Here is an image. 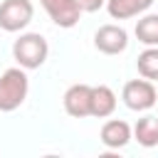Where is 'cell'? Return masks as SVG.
Returning a JSON list of instances; mask_svg holds the SVG:
<instances>
[{"instance_id":"8992f818","label":"cell","mask_w":158,"mask_h":158,"mask_svg":"<svg viewBox=\"0 0 158 158\" xmlns=\"http://www.w3.org/2000/svg\"><path fill=\"white\" fill-rule=\"evenodd\" d=\"M94 47L104 54H121L128 47V32L118 25H101L94 35Z\"/></svg>"},{"instance_id":"7a4b0ae2","label":"cell","mask_w":158,"mask_h":158,"mask_svg":"<svg viewBox=\"0 0 158 158\" xmlns=\"http://www.w3.org/2000/svg\"><path fill=\"white\" fill-rule=\"evenodd\" d=\"M49 44L40 32H25L12 44V57L22 69H40L47 62Z\"/></svg>"},{"instance_id":"4fadbf2b","label":"cell","mask_w":158,"mask_h":158,"mask_svg":"<svg viewBox=\"0 0 158 158\" xmlns=\"http://www.w3.org/2000/svg\"><path fill=\"white\" fill-rule=\"evenodd\" d=\"M136 67H138V74L143 79H151V81H158V47H148L138 54L136 59Z\"/></svg>"},{"instance_id":"ba28073f","label":"cell","mask_w":158,"mask_h":158,"mask_svg":"<svg viewBox=\"0 0 158 158\" xmlns=\"http://www.w3.org/2000/svg\"><path fill=\"white\" fill-rule=\"evenodd\" d=\"M101 143L106 146V148H123L133 136H131V126L126 123V121H121V118H111V121H106L104 126H101Z\"/></svg>"},{"instance_id":"6da1fadb","label":"cell","mask_w":158,"mask_h":158,"mask_svg":"<svg viewBox=\"0 0 158 158\" xmlns=\"http://www.w3.org/2000/svg\"><path fill=\"white\" fill-rule=\"evenodd\" d=\"M30 91V79L22 67H10L0 74V111L10 114L20 109L27 99Z\"/></svg>"},{"instance_id":"5bb4252c","label":"cell","mask_w":158,"mask_h":158,"mask_svg":"<svg viewBox=\"0 0 158 158\" xmlns=\"http://www.w3.org/2000/svg\"><path fill=\"white\" fill-rule=\"evenodd\" d=\"M79 5L84 12H96L101 5H106V0H79Z\"/></svg>"},{"instance_id":"9c48e42d","label":"cell","mask_w":158,"mask_h":158,"mask_svg":"<svg viewBox=\"0 0 158 158\" xmlns=\"http://www.w3.org/2000/svg\"><path fill=\"white\" fill-rule=\"evenodd\" d=\"M114 111H116V94H114V89L106 86V84L91 86V114L89 116L106 118Z\"/></svg>"},{"instance_id":"30bf717a","label":"cell","mask_w":158,"mask_h":158,"mask_svg":"<svg viewBox=\"0 0 158 158\" xmlns=\"http://www.w3.org/2000/svg\"><path fill=\"white\" fill-rule=\"evenodd\" d=\"M153 5V0H106V10L114 20H131L141 12H146Z\"/></svg>"},{"instance_id":"3957f363","label":"cell","mask_w":158,"mask_h":158,"mask_svg":"<svg viewBox=\"0 0 158 158\" xmlns=\"http://www.w3.org/2000/svg\"><path fill=\"white\" fill-rule=\"evenodd\" d=\"M121 99L131 111H148L158 101V89L153 86L151 79H131L123 84Z\"/></svg>"},{"instance_id":"5b68a950","label":"cell","mask_w":158,"mask_h":158,"mask_svg":"<svg viewBox=\"0 0 158 158\" xmlns=\"http://www.w3.org/2000/svg\"><path fill=\"white\" fill-rule=\"evenodd\" d=\"M40 2H42L44 12L49 15V20L57 27H64V30L74 27L79 22L81 12H84L79 0H40Z\"/></svg>"},{"instance_id":"277c9868","label":"cell","mask_w":158,"mask_h":158,"mask_svg":"<svg viewBox=\"0 0 158 158\" xmlns=\"http://www.w3.org/2000/svg\"><path fill=\"white\" fill-rule=\"evenodd\" d=\"M35 17V5L30 0H2L0 2V27L5 32L25 30Z\"/></svg>"},{"instance_id":"7c38bea8","label":"cell","mask_w":158,"mask_h":158,"mask_svg":"<svg viewBox=\"0 0 158 158\" xmlns=\"http://www.w3.org/2000/svg\"><path fill=\"white\" fill-rule=\"evenodd\" d=\"M136 37L146 47H158V15H146L136 22Z\"/></svg>"},{"instance_id":"8fae6325","label":"cell","mask_w":158,"mask_h":158,"mask_svg":"<svg viewBox=\"0 0 158 158\" xmlns=\"http://www.w3.org/2000/svg\"><path fill=\"white\" fill-rule=\"evenodd\" d=\"M133 138L146 146V148H153L158 146V116H143L136 121L133 126Z\"/></svg>"},{"instance_id":"52a82bcc","label":"cell","mask_w":158,"mask_h":158,"mask_svg":"<svg viewBox=\"0 0 158 158\" xmlns=\"http://www.w3.org/2000/svg\"><path fill=\"white\" fill-rule=\"evenodd\" d=\"M64 111L74 118H84L91 114V86L89 84H72L64 91Z\"/></svg>"}]
</instances>
